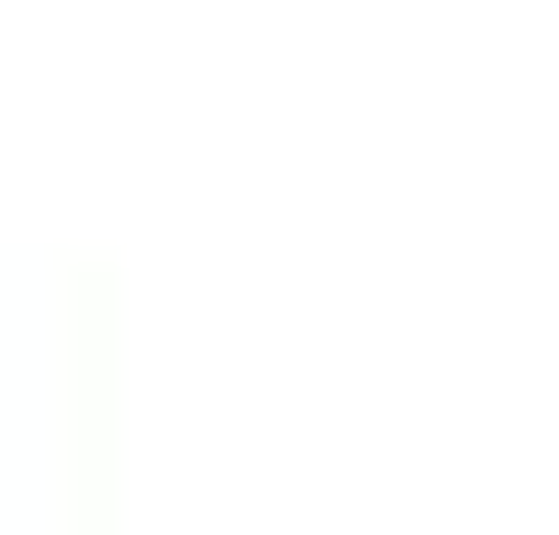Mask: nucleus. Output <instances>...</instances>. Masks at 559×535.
Wrapping results in <instances>:
<instances>
[]
</instances>
